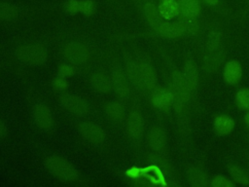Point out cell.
Segmentation results:
<instances>
[{
    "mask_svg": "<svg viewBox=\"0 0 249 187\" xmlns=\"http://www.w3.org/2000/svg\"><path fill=\"white\" fill-rule=\"evenodd\" d=\"M45 165L49 172L62 182H74L79 177L77 168L59 155L49 156L45 161Z\"/></svg>",
    "mask_w": 249,
    "mask_h": 187,
    "instance_id": "cell-1",
    "label": "cell"
},
{
    "mask_svg": "<svg viewBox=\"0 0 249 187\" xmlns=\"http://www.w3.org/2000/svg\"><path fill=\"white\" fill-rule=\"evenodd\" d=\"M16 57L24 64L38 66L46 63L48 52L46 48L37 43L23 44L15 50Z\"/></svg>",
    "mask_w": 249,
    "mask_h": 187,
    "instance_id": "cell-2",
    "label": "cell"
},
{
    "mask_svg": "<svg viewBox=\"0 0 249 187\" xmlns=\"http://www.w3.org/2000/svg\"><path fill=\"white\" fill-rule=\"evenodd\" d=\"M62 53L65 59L74 65L85 64L90 57L89 47L80 41H70L66 43Z\"/></svg>",
    "mask_w": 249,
    "mask_h": 187,
    "instance_id": "cell-3",
    "label": "cell"
},
{
    "mask_svg": "<svg viewBox=\"0 0 249 187\" xmlns=\"http://www.w3.org/2000/svg\"><path fill=\"white\" fill-rule=\"evenodd\" d=\"M79 134L88 142L99 145L103 143L106 139L105 131L98 125L89 121L80 122L77 126Z\"/></svg>",
    "mask_w": 249,
    "mask_h": 187,
    "instance_id": "cell-4",
    "label": "cell"
},
{
    "mask_svg": "<svg viewBox=\"0 0 249 187\" xmlns=\"http://www.w3.org/2000/svg\"><path fill=\"white\" fill-rule=\"evenodd\" d=\"M59 102L66 111L77 116H84L89 111L88 101L77 94H63L59 96Z\"/></svg>",
    "mask_w": 249,
    "mask_h": 187,
    "instance_id": "cell-5",
    "label": "cell"
},
{
    "mask_svg": "<svg viewBox=\"0 0 249 187\" xmlns=\"http://www.w3.org/2000/svg\"><path fill=\"white\" fill-rule=\"evenodd\" d=\"M112 87L117 96L121 99H125L129 95V84L126 73L120 65H114L110 75Z\"/></svg>",
    "mask_w": 249,
    "mask_h": 187,
    "instance_id": "cell-6",
    "label": "cell"
},
{
    "mask_svg": "<svg viewBox=\"0 0 249 187\" xmlns=\"http://www.w3.org/2000/svg\"><path fill=\"white\" fill-rule=\"evenodd\" d=\"M171 91L174 94V103L176 104H182L190 98L192 90L183 74L179 71H173L171 74Z\"/></svg>",
    "mask_w": 249,
    "mask_h": 187,
    "instance_id": "cell-7",
    "label": "cell"
},
{
    "mask_svg": "<svg viewBox=\"0 0 249 187\" xmlns=\"http://www.w3.org/2000/svg\"><path fill=\"white\" fill-rule=\"evenodd\" d=\"M125 130L127 136L132 141H139L144 132V120L138 110H132L126 119Z\"/></svg>",
    "mask_w": 249,
    "mask_h": 187,
    "instance_id": "cell-8",
    "label": "cell"
},
{
    "mask_svg": "<svg viewBox=\"0 0 249 187\" xmlns=\"http://www.w3.org/2000/svg\"><path fill=\"white\" fill-rule=\"evenodd\" d=\"M32 118L36 126L42 130H50L53 126V112L44 103H37L32 107Z\"/></svg>",
    "mask_w": 249,
    "mask_h": 187,
    "instance_id": "cell-9",
    "label": "cell"
},
{
    "mask_svg": "<svg viewBox=\"0 0 249 187\" xmlns=\"http://www.w3.org/2000/svg\"><path fill=\"white\" fill-rule=\"evenodd\" d=\"M151 102L155 108L166 109L174 103V94L171 90L154 87L151 94Z\"/></svg>",
    "mask_w": 249,
    "mask_h": 187,
    "instance_id": "cell-10",
    "label": "cell"
},
{
    "mask_svg": "<svg viewBox=\"0 0 249 187\" xmlns=\"http://www.w3.org/2000/svg\"><path fill=\"white\" fill-rule=\"evenodd\" d=\"M139 64V78H140V87L147 90H152L156 87L157 83V72L155 68L145 61L138 62Z\"/></svg>",
    "mask_w": 249,
    "mask_h": 187,
    "instance_id": "cell-11",
    "label": "cell"
},
{
    "mask_svg": "<svg viewBox=\"0 0 249 187\" xmlns=\"http://www.w3.org/2000/svg\"><path fill=\"white\" fill-rule=\"evenodd\" d=\"M166 134L164 130L160 126H154L148 133V144L154 151H161L165 147Z\"/></svg>",
    "mask_w": 249,
    "mask_h": 187,
    "instance_id": "cell-12",
    "label": "cell"
},
{
    "mask_svg": "<svg viewBox=\"0 0 249 187\" xmlns=\"http://www.w3.org/2000/svg\"><path fill=\"white\" fill-rule=\"evenodd\" d=\"M224 80L229 85L238 83L242 77V67L237 60H230L226 63L223 72Z\"/></svg>",
    "mask_w": 249,
    "mask_h": 187,
    "instance_id": "cell-13",
    "label": "cell"
},
{
    "mask_svg": "<svg viewBox=\"0 0 249 187\" xmlns=\"http://www.w3.org/2000/svg\"><path fill=\"white\" fill-rule=\"evenodd\" d=\"M90 85L94 91L100 94H108L113 90L110 76L102 72H96L89 79Z\"/></svg>",
    "mask_w": 249,
    "mask_h": 187,
    "instance_id": "cell-14",
    "label": "cell"
},
{
    "mask_svg": "<svg viewBox=\"0 0 249 187\" xmlns=\"http://www.w3.org/2000/svg\"><path fill=\"white\" fill-rule=\"evenodd\" d=\"M180 7V16L188 19H196L201 11L200 0H177Z\"/></svg>",
    "mask_w": 249,
    "mask_h": 187,
    "instance_id": "cell-15",
    "label": "cell"
},
{
    "mask_svg": "<svg viewBox=\"0 0 249 187\" xmlns=\"http://www.w3.org/2000/svg\"><path fill=\"white\" fill-rule=\"evenodd\" d=\"M158 10L161 18L166 20L173 19L180 15V7L177 0H161Z\"/></svg>",
    "mask_w": 249,
    "mask_h": 187,
    "instance_id": "cell-16",
    "label": "cell"
},
{
    "mask_svg": "<svg viewBox=\"0 0 249 187\" xmlns=\"http://www.w3.org/2000/svg\"><path fill=\"white\" fill-rule=\"evenodd\" d=\"M144 14H145V18H146L147 21L149 22V24L158 33L161 24L164 21L159 13V10L156 8V6L153 3L147 2L144 5Z\"/></svg>",
    "mask_w": 249,
    "mask_h": 187,
    "instance_id": "cell-17",
    "label": "cell"
},
{
    "mask_svg": "<svg viewBox=\"0 0 249 187\" xmlns=\"http://www.w3.org/2000/svg\"><path fill=\"white\" fill-rule=\"evenodd\" d=\"M107 118L115 123H119L124 119L125 109L122 102L109 101L104 108Z\"/></svg>",
    "mask_w": 249,
    "mask_h": 187,
    "instance_id": "cell-18",
    "label": "cell"
},
{
    "mask_svg": "<svg viewBox=\"0 0 249 187\" xmlns=\"http://www.w3.org/2000/svg\"><path fill=\"white\" fill-rule=\"evenodd\" d=\"M214 130L219 135H227L231 133L234 128L233 120L227 115H220L214 120Z\"/></svg>",
    "mask_w": 249,
    "mask_h": 187,
    "instance_id": "cell-19",
    "label": "cell"
},
{
    "mask_svg": "<svg viewBox=\"0 0 249 187\" xmlns=\"http://www.w3.org/2000/svg\"><path fill=\"white\" fill-rule=\"evenodd\" d=\"M182 74L191 90H195L198 84V72L196 64L193 61H186Z\"/></svg>",
    "mask_w": 249,
    "mask_h": 187,
    "instance_id": "cell-20",
    "label": "cell"
},
{
    "mask_svg": "<svg viewBox=\"0 0 249 187\" xmlns=\"http://www.w3.org/2000/svg\"><path fill=\"white\" fill-rule=\"evenodd\" d=\"M18 16V11L16 6L0 1V22H7L16 19Z\"/></svg>",
    "mask_w": 249,
    "mask_h": 187,
    "instance_id": "cell-21",
    "label": "cell"
},
{
    "mask_svg": "<svg viewBox=\"0 0 249 187\" xmlns=\"http://www.w3.org/2000/svg\"><path fill=\"white\" fill-rule=\"evenodd\" d=\"M125 73L130 81L135 87H140V78H139V64L137 61L129 58L125 60Z\"/></svg>",
    "mask_w": 249,
    "mask_h": 187,
    "instance_id": "cell-22",
    "label": "cell"
},
{
    "mask_svg": "<svg viewBox=\"0 0 249 187\" xmlns=\"http://www.w3.org/2000/svg\"><path fill=\"white\" fill-rule=\"evenodd\" d=\"M188 178L194 186H203L207 183V176L205 172L197 168H193L188 171Z\"/></svg>",
    "mask_w": 249,
    "mask_h": 187,
    "instance_id": "cell-23",
    "label": "cell"
},
{
    "mask_svg": "<svg viewBox=\"0 0 249 187\" xmlns=\"http://www.w3.org/2000/svg\"><path fill=\"white\" fill-rule=\"evenodd\" d=\"M144 175L149 180L157 184H164L163 175L156 166H150L146 168L141 169V175Z\"/></svg>",
    "mask_w": 249,
    "mask_h": 187,
    "instance_id": "cell-24",
    "label": "cell"
},
{
    "mask_svg": "<svg viewBox=\"0 0 249 187\" xmlns=\"http://www.w3.org/2000/svg\"><path fill=\"white\" fill-rule=\"evenodd\" d=\"M231 178L238 184L241 185H248L249 184V173L246 172L244 169L233 166L229 170Z\"/></svg>",
    "mask_w": 249,
    "mask_h": 187,
    "instance_id": "cell-25",
    "label": "cell"
},
{
    "mask_svg": "<svg viewBox=\"0 0 249 187\" xmlns=\"http://www.w3.org/2000/svg\"><path fill=\"white\" fill-rule=\"evenodd\" d=\"M80 13L84 16L90 17L96 12V4L93 0H79Z\"/></svg>",
    "mask_w": 249,
    "mask_h": 187,
    "instance_id": "cell-26",
    "label": "cell"
},
{
    "mask_svg": "<svg viewBox=\"0 0 249 187\" xmlns=\"http://www.w3.org/2000/svg\"><path fill=\"white\" fill-rule=\"evenodd\" d=\"M236 103L238 107L242 110H249V90L242 89L237 92L236 94Z\"/></svg>",
    "mask_w": 249,
    "mask_h": 187,
    "instance_id": "cell-27",
    "label": "cell"
},
{
    "mask_svg": "<svg viewBox=\"0 0 249 187\" xmlns=\"http://www.w3.org/2000/svg\"><path fill=\"white\" fill-rule=\"evenodd\" d=\"M211 186H213V187H234V183L226 176L217 175L212 179Z\"/></svg>",
    "mask_w": 249,
    "mask_h": 187,
    "instance_id": "cell-28",
    "label": "cell"
},
{
    "mask_svg": "<svg viewBox=\"0 0 249 187\" xmlns=\"http://www.w3.org/2000/svg\"><path fill=\"white\" fill-rule=\"evenodd\" d=\"M58 75L64 77V78H69V77H72L75 72H76V69L74 67V64L72 63H63V64H60L59 67H58Z\"/></svg>",
    "mask_w": 249,
    "mask_h": 187,
    "instance_id": "cell-29",
    "label": "cell"
},
{
    "mask_svg": "<svg viewBox=\"0 0 249 187\" xmlns=\"http://www.w3.org/2000/svg\"><path fill=\"white\" fill-rule=\"evenodd\" d=\"M52 86H53V88L54 90L61 92V91H64V90L67 89V87H68V82H67L66 78H64V77H62V76H60V75H57V76H55V77L53 79V81H52Z\"/></svg>",
    "mask_w": 249,
    "mask_h": 187,
    "instance_id": "cell-30",
    "label": "cell"
},
{
    "mask_svg": "<svg viewBox=\"0 0 249 187\" xmlns=\"http://www.w3.org/2000/svg\"><path fill=\"white\" fill-rule=\"evenodd\" d=\"M64 10L69 15H75L80 13L79 0H67L64 4Z\"/></svg>",
    "mask_w": 249,
    "mask_h": 187,
    "instance_id": "cell-31",
    "label": "cell"
},
{
    "mask_svg": "<svg viewBox=\"0 0 249 187\" xmlns=\"http://www.w3.org/2000/svg\"><path fill=\"white\" fill-rule=\"evenodd\" d=\"M8 128L5 122L0 117V140H4L8 136Z\"/></svg>",
    "mask_w": 249,
    "mask_h": 187,
    "instance_id": "cell-32",
    "label": "cell"
},
{
    "mask_svg": "<svg viewBox=\"0 0 249 187\" xmlns=\"http://www.w3.org/2000/svg\"><path fill=\"white\" fill-rule=\"evenodd\" d=\"M126 175L130 178L136 179L141 175V169L138 168H131L126 171Z\"/></svg>",
    "mask_w": 249,
    "mask_h": 187,
    "instance_id": "cell-33",
    "label": "cell"
},
{
    "mask_svg": "<svg viewBox=\"0 0 249 187\" xmlns=\"http://www.w3.org/2000/svg\"><path fill=\"white\" fill-rule=\"evenodd\" d=\"M200 2L206 4L207 6H210V7H217L220 5L221 0H200Z\"/></svg>",
    "mask_w": 249,
    "mask_h": 187,
    "instance_id": "cell-34",
    "label": "cell"
},
{
    "mask_svg": "<svg viewBox=\"0 0 249 187\" xmlns=\"http://www.w3.org/2000/svg\"><path fill=\"white\" fill-rule=\"evenodd\" d=\"M244 120H245V124L247 125V127L249 128V110L247 111V113L245 114V118H244Z\"/></svg>",
    "mask_w": 249,
    "mask_h": 187,
    "instance_id": "cell-35",
    "label": "cell"
}]
</instances>
